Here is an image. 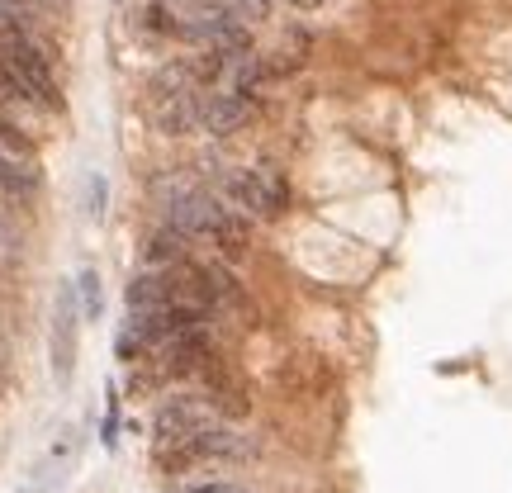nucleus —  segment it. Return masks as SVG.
Instances as JSON below:
<instances>
[{"mask_svg":"<svg viewBox=\"0 0 512 493\" xmlns=\"http://www.w3.org/2000/svg\"><path fill=\"white\" fill-rule=\"evenodd\" d=\"M76 290H81V299H86V313L95 318V313H100V280H95V275L86 271L81 280H76Z\"/></svg>","mask_w":512,"mask_h":493,"instance_id":"9d476101","label":"nucleus"},{"mask_svg":"<svg viewBox=\"0 0 512 493\" xmlns=\"http://www.w3.org/2000/svg\"><path fill=\"white\" fill-rule=\"evenodd\" d=\"M294 10H318V5H323V0H290Z\"/></svg>","mask_w":512,"mask_h":493,"instance_id":"ddd939ff","label":"nucleus"},{"mask_svg":"<svg viewBox=\"0 0 512 493\" xmlns=\"http://www.w3.org/2000/svg\"><path fill=\"white\" fill-rule=\"evenodd\" d=\"M247 456H252V441H242L228 427H204L195 446H190V460H247Z\"/></svg>","mask_w":512,"mask_h":493,"instance_id":"39448f33","label":"nucleus"},{"mask_svg":"<svg viewBox=\"0 0 512 493\" xmlns=\"http://www.w3.org/2000/svg\"><path fill=\"white\" fill-rule=\"evenodd\" d=\"M223 195L238 204V209H252V214H266V219H275V214L285 209V181L275 176L271 166L228 171V176H223Z\"/></svg>","mask_w":512,"mask_h":493,"instance_id":"f03ea898","label":"nucleus"},{"mask_svg":"<svg viewBox=\"0 0 512 493\" xmlns=\"http://www.w3.org/2000/svg\"><path fill=\"white\" fill-rule=\"evenodd\" d=\"M100 209H105V181L100 176H91V214L100 219Z\"/></svg>","mask_w":512,"mask_h":493,"instance_id":"9b49d317","label":"nucleus"},{"mask_svg":"<svg viewBox=\"0 0 512 493\" xmlns=\"http://www.w3.org/2000/svg\"><path fill=\"white\" fill-rule=\"evenodd\" d=\"M76 366V304H72V285L57 294V309H53V375L57 384L72 380Z\"/></svg>","mask_w":512,"mask_h":493,"instance_id":"7ed1b4c3","label":"nucleus"},{"mask_svg":"<svg viewBox=\"0 0 512 493\" xmlns=\"http://www.w3.org/2000/svg\"><path fill=\"white\" fill-rule=\"evenodd\" d=\"M0 190H5V195H15V200L34 195V171H24L15 157H5V152H0Z\"/></svg>","mask_w":512,"mask_h":493,"instance_id":"6e6552de","label":"nucleus"},{"mask_svg":"<svg viewBox=\"0 0 512 493\" xmlns=\"http://www.w3.org/2000/svg\"><path fill=\"white\" fill-rule=\"evenodd\" d=\"M181 493H247V489H238V484H190Z\"/></svg>","mask_w":512,"mask_h":493,"instance_id":"f8f14e48","label":"nucleus"},{"mask_svg":"<svg viewBox=\"0 0 512 493\" xmlns=\"http://www.w3.org/2000/svg\"><path fill=\"white\" fill-rule=\"evenodd\" d=\"M185 247H190V238H185L181 228L166 223L162 233L147 242V261H152V266H185Z\"/></svg>","mask_w":512,"mask_h":493,"instance_id":"0eeeda50","label":"nucleus"},{"mask_svg":"<svg viewBox=\"0 0 512 493\" xmlns=\"http://www.w3.org/2000/svg\"><path fill=\"white\" fill-rule=\"evenodd\" d=\"M252 119V100H242V95H214V100H204L200 105V124L204 133H238L242 124Z\"/></svg>","mask_w":512,"mask_h":493,"instance_id":"20e7f679","label":"nucleus"},{"mask_svg":"<svg viewBox=\"0 0 512 493\" xmlns=\"http://www.w3.org/2000/svg\"><path fill=\"white\" fill-rule=\"evenodd\" d=\"M34 5H62V0H34Z\"/></svg>","mask_w":512,"mask_h":493,"instance_id":"4468645a","label":"nucleus"},{"mask_svg":"<svg viewBox=\"0 0 512 493\" xmlns=\"http://www.w3.org/2000/svg\"><path fill=\"white\" fill-rule=\"evenodd\" d=\"M204 427H214V422H209V413L200 403L171 399L157 413V460L162 465H190V446H195V437Z\"/></svg>","mask_w":512,"mask_h":493,"instance_id":"f257e3e1","label":"nucleus"},{"mask_svg":"<svg viewBox=\"0 0 512 493\" xmlns=\"http://www.w3.org/2000/svg\"><path fill=\"white\" fill-rule=\"evenodd\" d=\"M0 147H10V152H29V138L19 133V124L5 110H0Z\"/></svg>","mask_w":512,"mask_h":493,"instance_id":"1a4fd4ad","label":"nucleus"},{"mask_svg":"<svg viewBox=\"0 0 512 493\" xmlns=\"http://www.w3.org/2000/svg\"><path fill=\"white\" fill-rule=\"evenodd\" d=\"M157 124H162V133H190V128L200 124V100L190 91L157 100Z\"/></svg>","mask_w":512,"mask_h":493,"instance_id":"423d86ee","label":"nucleus"}]
</instances>
